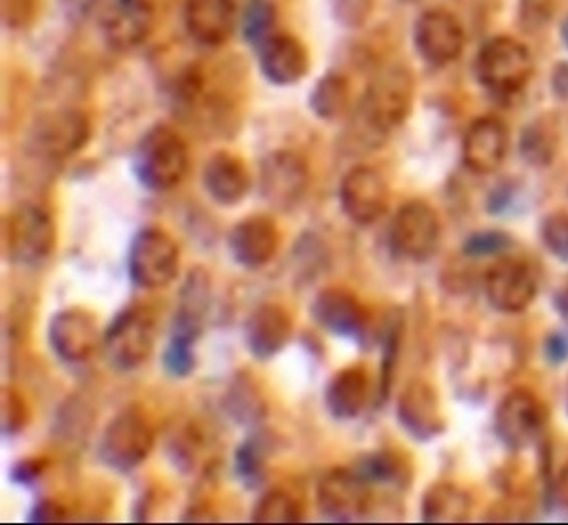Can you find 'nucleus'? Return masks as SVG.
Here are the masks:
<instances>
[{"label": "nucleus", "mask_w": 568, "mask_h": 525, "mask_svg": "<svg viewBox=\"0 0 568 525\" xmlns=\"http://www.w3.org/2000/svg\"><path fill=\"white\" fill-rule=\"evenodd\" d=\"M98 321L91 313L71 307L55 313L48 326V342L65 363H84L98 347Z\"/></svg>", "instance_id": "nucleus-17"}, {"label": "nucleus", "mask_w": 568, "mask_h": 525, "mask_svg": "<svg viewBox=\"0 0 568 525\" xmlns=\"http://www.w3.org/2000/svg\"><path fill=\"white\" fill-rule=\"evenodd\" d=\"M251 173L245 162L232 152L220 150L209 158L203 169V186L213 202L233 208L251 192Z\"/></svg>", "instance_id": "nucleus-25"}, {"label": "nucleus", "mask_w": 568, "mask_h": 525, "mask_svg": "<svg viewBox=\"0 0 568 525\" xmlns=\"http://www.w3.org/2000/svg\"><path fill=\"white\" fill-rule=\"evenodd\" d=\"M273 452L272 438L262 433L251 435L235 452V473L248 489L262 486L267 474V461Z\"/></svg>", "instance_id": "nucleus-30"}, {"label": "nucleus", "mask_w": 568, "mask_h": 525, "mask_svg": "<svg viewBox=\"0 0 568 525\" xmlns=\"http://www.w3.org/2000/svg\"><path fill=\"white\" fill-rule=\"evenodd\" d=\"M489 304L503 313H521L535 302L538 277L529 262L516 256L498 260L485 277Z\"/></svg>", "instance_id": "nucleus-14"}, {"label": "nucleus", "mask_w": 568, "mask_h": 525, "mask_svg": "<svg viewBox=\"0 0 568 525\" xmlns=\"http://www.w3.org/2000/svg\"><path fill=\"white\" fill-rule=\"evenodd\" d=\"M374 10V0H332V12L342 26H364L368 21L369 13Z\"/></svg>", "instance_id": "nucleus-40"}, {"label": "nucleus", "mask_w": 568, "mask_h": 525, "mask_svg": "<svg viewBox=\"0 0 568 525\" xmlns=\"http://www.w3.org/2000/svg\"><path fill=\"white\" fill-rule=\"evenodd\" d=\"M339 205L356 226H374L390 205V190L382 173L368 165L351 169L339 186Z\"/></svg>", "instance_id": "nucleus-12"}, {"label": "nucleus", "mask_w": 568, "mask_h": 525, "mask_svg": "<svg viewBox=\"0 0 568 525\" xmlns=\"http://www.w3.org/2000/svg\"><path fill=\"white\" fill-rule=\"evenodd\" d=\"M254 524H297L304 522V505L286 489L265 492L252 511Z\"/></svg>", "instance_id": "nucleus-33"}, {"label": "nucleus", "mask_w": 568, "mask_h": 525, "mask_svg": "<svg viewBox=\"0 0 568 525\" xmlns=\"http://www.w3.org/2000/svg\"><path fill=\"white\" fill-rule=\"evenodd\" d=\"M213 296V280L205 267H194L187 273L181 289V300L173 321V332L200 337L203 332V321L207 317Z\"/></svg>", "instance_id": "nucleus-27"}, {"label": "nucleus", "mask_w": 568, "mask_h": 525, "mask_svg": "<svg viewBox=\"0 0 568 525\" xmlns=\"http://www.w3.org/2000/svg\"><path fill=\"white\" fill-rule=\"evenodd\" d=\"M281 245L277 224L265 214H252L233 226L227 235V246L233 260L245 270L267 266Z\"/></svg>", "instance_id": "nucleus-18"}, {"label": "nucleus", "mask_w": 568, "mask_h": 525, "mask_svg": "<svg viewBox=\"0 0 568 525\" xmlns=\"http://www.w3.org/2000/svg\"><path fill=\"white\" fill-rule=\"evenodd\" d=\"M44 460H23L13 467L12 481L18 484H34L44 474Z\"/></svg>", "instance_id": "nucleus-43"}, {"label": "nucleus", "mask_w": 568, "mask_h": 525, "mask_svg": "<svg viewBox=\"0 0 568 525\" xmlns=\"http://www.w3.org/2000/svg\"><path fill=\"white\" fill-rule=\"evenodd\" d=\"M559 150V130L549 120H536L525 128L519 152L530 168H548Z\"/></svg>", "instance_id": "nucleus-31"}, {"label": "nucleus", "mask_w": 568, "mask_h": 525, "mask_svg": "<svg viewBox=\"0 0 568 525\" xmlns=\"http://www.w3.org/2000/svg\"><path fill=\"white\" fill-rule=\"evenodd\" d=\"M511 246L510 235L504 232H478L470 235L465 243V253L468 256H495V254L506 253Z\"/></svg>", "instance_id": "nucleus-39"}, {"label": "nucleus", "mask_w": 568, "mask_h": 525, "mask_svg": "<svg viewBox=\"0 0 568 525\" xmlns=\"http://www.w3.org/2000/svg\"><path fill=\"white\" fill-rule=\"evenodd\" d=\"M184 26L197 44L222 46L235 27V4L233 0H186Z\"/></svg>", "instance_id": "nucleus-24"}, {"label": "nucleus", "mask_w": 568, "mask_h": 525, "mask_svg": "<svg viewBox=\"0 0 568 525\" xmlns=\"http://www.w3.org/2000/svg\"><path fill=\"white\" fill-rule=\"evenodd\" d=\"M369 401L368 370L361 364L345 366L329 380L324 404L329 415L339 422H351L366 410Z\"/></svg>", "instance_id": "nucleus-26"}, {"label": "nucleus", "mask_w": 568, "mask_h": 525, "mask_svg": "<svg viewBox=\"0 0 568 525\" xmlns=\"http://www.w3.org/2000/svg\"><path fill=\"white\" fill-rule=\"evenodd\" d=\"M29 420L31 412L23 395L12 387L2 391V436L20 435Z\"/></svg>", "instance_id": "nucleus-37"}, {"label": "nucleus", "mask_w": 568, "mask_h": 525, "mask_svg": "<svg viewBox=\"0 0 568 525\" xmlns=\"http://www.w3.org/2000/svg\"><path fill=\"white\" fill-rule=\"evenodd\" d=\"M294 323L281 304H262L245 323V344L258 361H270L291 342Z\"/></svg>", "instance_id": "nucleus-22"}, {"label": "nucleus", "mask_w": 568, "mask_h": 525, "mask_svg": "<svg viewBox=\"0 0 568 525\" xmlns=\"http://www.w3.org/2000/svg\"><path fill=\"white\" fill-rule=\"evenodd\" d=\"M476 72L487 90L498 98H510L524 90L532 77V58L516 39L497 37L481 48Z\"/></svg>", "instance_id": "nucleus-7"}, {"label": "nucleus", "mask_w": 568, "mask_h": 525, "mask_svg": "<svg viewBox=\"0 0 568 525\" xmlns=\"http://www.w3.org/2000/svg\"><path fill=\"white\" fill-rule=\"evenodd\" d=\"M310 107L311 111L326 122H334L337 118H342L349 109L347 80L343 79L342 74L328 72L311 91Z\"/></svg>", "instance_id": "nucleus-32"}, {"label": "nucleus", "mask_w": 568, "mask_h": 525, "mask_svg": "<svg viewBox=\"0 0 568 525\" xmlns=\"http://www.w3.org/2000/svg\"><path fill=\"white\" fill-rule=\"evenodd\" d=\"M311 313L324 331L336 336L358 337L368 326L366 307L356 294L342 286H328L318 292L311 304Z\"/></svg>", "instance_id": "nucleus-19"}, {"label": "nucleus", "mask_w": 568, "mask_h": 525, "mask_svg": "<svg viewBox=\"0 0 568 525\" xmlns=\"http://www.w3.org/2000/svg\"><path fill=\"white\" fill-rule=\"evenodd\" d=\"M414 79L404 67H387L369 82L356 112V139L362 147H382L400 128L414 104Z\"/></svg>", "instance_id": "nucleus-1"}, {"label": "nucleus", "mask_w": 568, "mask_h": 525, "mask_svg": "<svg viewBox=\"0 0 568 525\" xmlns=\"http://www.w3.org/2000/svg\"><path fill=\"white\" fill-rule=\"evenodd\" d=\"M567 410H568V382H567Z\"/></svg>", "instance_id": "nucleus-47"}, {"label": "nucleus", "mask_w": 568, "mask_h": 525, "mask_svg": "<svg viewBox=\"0 0 568 525\" xmlns=\"http://www.w3.org/2000/svg\"><path fill=\"white\" fill-rule=\"evenodd\" d=\"M104 355L120 372H133L149 361L155 345V319L146 305L118 313L103 336Z\"/></svg>", "instance_id": "nucleus-5"}, {"label": "nucleus", "mask_w": 568, "mask_h": 525, "mask_svg": "<svg viewBox=\"0 0 568 525\" xmlns=\"http://www.w3.org/2000/svg\"><path fill=\"white\" fill-rule=\"evenodd\" d=\"M310 168L291 150L272 152L260 163V194L278 211H292L310 190Z\"/></svg>", "instance_id": "nucleus-9"}, {"label": "nucleus", "mask_w": 568, "mask_h": 525, "mask_svg": "<svg viewBox=\"0 0 568 525\" xmlns=\"http://www.w3.org/2000/svg\"><path fill=\"white\" fill-rule=\"evenodd\" d=\"M510 135L498 118L484 117L471 123L463 141V162L476 175H491L508 154Z\"/></svg>", "instance_id": "nucleus-20"}, {"label": "nucleus", "mask_w": 568, "mask_h": 525, "mask_svg": "<svg viewBox=\"0 0 568 525\" xmlns=\"http://www.w3.org/2000/svg\"><path fill=\"white\" fill-rule=\"evenodd\" d=\"M442 241V222L433 205L423 200H412L394 214L388 230V243L396 256L409 262L433 259Z\"/></svg>", "instance_id": "nucleus-8"}, {"label": "nucleus", "mask_w": 568, "mask_h": 525, "mask_svg": "<svg viewBox=\"0 0 568 525\" xmlns=\"http://www.w3.org/2000/svg\"><path fill=\"white\" fill-rule=\"evenodd\" d=\"M542 241L556 259L568 262V213H551L544 219Z\"/></svg>", "instance_id": "nucleus-38"}, {"label": "nucleus", "mask_w": 568, "mask_h": 525, "mask_svg": "<svg viewBox=\"0 0 568 525\" xmlns=\"http://www.w3.org/2000/svg\"><path fill=\"white\" fill-rule=\"evenodd\" d=\"M402 323L390 324L387 337H385V355L382 364V396L387 398L393 383L394 366L398 357V347H400Z\"/></svg>", "instance_id": "nucleus-41"}, {"label": "nucleus", "mask_w": 568, "mask_h": 525, "mask_svg": "<svg viewBox=\"0 0 568 525\" xmlns=\"http://www.w3.org/2000/svg\"><path fill=\"white\" fill-rule=\"evenodd\" d=\"M67 519H69V514H67L65 506L59 505L58 501L53 499L39 501L29 514V522H34V524H59Z\"/></svg>", "instance_id": "nucleus-42"}, {"label": "nucleus", "mask_w": 568, "mask_h": 525, "mask_svg": "<svg viewBox=\"0 0 568 525\" xmlns=\"http://www.w3.org/2000/svg\"><path fill=\"white\" fill-rule=\"evenodd\" d=\"M128 272L139 289H163L181 272V249L162 228H144L131 241Z\"/></svg>", "instance_id": "nucleus-4"}, {"label": "nucleus", "mask_w": 568, "mask_h": 525, "mask_svg": "<svg viewBox=\"0 0 568 525\" xmlns=\"http://www.w3.org/2000/svg\"><path fill=\"white\" fill-rule=\"evenodd\" d=\"M358 473L369 484H394V486L407 484L412 476L407 461L402 455L388 452V450L366 455L358 467Z\"/></svg>", "instance_id": "nucleus-34"}, {"label": "nucleus", "mask_w": 568, "mask_h": 525, "mask_svg": "<svg viewBox=\"0 0 568 525\" xmlns=\"http://www.w3.org/2000/svg\"><path fill=\"white\" fill-rule=\"evenodd\" d=\"M187 147L169 125H154L146 131L133 154L136 181L155 194L176 189L187 171Z\"/></svg>", "instance_id": "nucleus-2"}, {"label": "nucleus", "mask_w": 568, "mask_h": 525, "mask_svg": "<svg viewBox=\"0 0 568 525\" xmlns=\"http://www.w3.org/2000/svg\"><path fill=\"white\" fill-rule=\"evenodd\" d=\"M154 8L149 0H112L104 12V39L118 52H130L149 39Z\"/></svg>", "instance_id": "nucleus-21"}, {"label": "nucleus", "mask_w": 568, "mask_h": 525, "mask_svg": "<svg viewBox=\"0 0 568 525\" xmlns=\"http://www.w3.org/2000/svg\"><path fill=\"white\" fill-rule=\"evenodd\" d=\"M91 137L90 118L84 112L53 111L34 122L29 144L44 160L61 162L84 149Z\"/></svg>", "instance_id": "nucleus-10"}, {"label": "nucleus", "mask_w": 568, "mask_h": 525, "mask_svg": "<svg viewBox=\"0 0 568 525\" xmlns=\"http://www.w3.org/2000/svg\"><path fill=\"white\" fill-rule=\"evenodd\" d=\"M58 232L52 216L34 203H20L4 221L8 259L20 266H37L55 249Z\"/></svg>", "instance_id": "nucleus-6"}, {"label": "nucleus", "mask_w": 568, "mask_h": 525, "mask_svg": "<svg viewBox=\"0 0 568 525\" xmlns=\"http://www.w3.org/2000/svg\"><path fill=\"white\" fill-rule=\"evenodd\" d=\"M318 511L334 522H355L374 505L369 482L358 471L332 468L318 481Z\"/></svg>", "instance_id": "nucleus-11"}, {"label": "nucleus", "mask_w": 568, "mask_h": 525, "mask_svg": "<svg viewBox=\"0 0 568 525\" xmlns=\"http://www.w3.org/2000/svg\"><path fill=\"white\" fill-rule=\"evenodd\" d=\"M561 34H562V40H565V44L568 46V18H567V20L562 21Z\"/></svg>", "instance_id": "nucleus-46"}, {"label": "nucleus", "mask_w": 568, "mask_h": 525, "mask_svg": "<svg viewBox=\"0 0 568 525\" xmlns=\"http://www.w3.org/2000/svg\"><path fill=\"white\" fill-rule=\"evenodd\" d=\"M470 513V495L452 482H436L420 499L423 522L428 524H463Z\"/></svg>", "instance_id": "nucleus-28"}, {"label": "nucleus", "mask_w": 568, "mask_h": 525, "mask_svg": "<svg viewBox=\"0 0 568 525\" xmlns=\"http://www.w3.org/2000/svg\"><path fill=\"white\" fill-rule=\"evenodd\" d=\"M224 408L233 422L245 427H254L260 422H264L267 415V403L260 391L258 383L248 372H241L233 377L224 398Z\"/></svg>", "instance_id": "nucleus-29"}, {"label": "nucleus", "mask_w": 568, "mask_h": 525, "mask_svg": "<svg viewBox=\"0 0 568 525\" xmlns=\"http://www.w3.org/2000/svg\"><path fill=\"white\" fill-rule=\"evenodd\" d=\"M557 493H559V499H561L562 505L568 508V463L562 467L561 474H559Z\"/></svg>", "instance_id": "nucleus-45"}, {"label": "nucleus", "mask_w": 568, "mask_h": 525, "mask_svg": "<svg viewBox=\"0 0 568 525\" xmlns=\"http://www.w3.org/2000/svg\"><path fill=\"white\" fill-rule=\"evenodd\" d=\"M396 415L407 435L414 436L415 441H433L446 431L438 391L425 380H412L400 391Z\"/></svg>", "instance_id": "nucleus-15"}, {"label": "nucleus", "mask_w": 568, "mask_h": 525, "mask_svg": "<svg viewBox=\"0 0 568 525\" xmlns=\"http://www.w3.org/2000/svg\"><path fill=\"white\" fill-rule=\"evenodd\" d=\"M155 431L141 406H128L104 428L99 457L116 473H131L149 460L154 450Z\"/></svg>", "instance_id": "nucleus-3"}, {"label": "nucleus", "mask_w": 568, "mask_h": 525, "mask_svg": "<svg viewBox=\"0 0 568 525\" xmlns=\"http://www.w3.org/2000/svg\"><path fill=\"white\" fill-rule=\"evenodd\" d=\"M546 406L529 390H514L504 396L495 414V428L504 446L525 450L542 435Z\"/></svg>", "instance_id": "nucleus-13"}, {"label": "nucleus", "mask_w": 568, "mask_h": 525, "mask_svg": "<svg viewBox=\"0 0 568 525\" xmlns=\"http://www.w3.org/2000/svg\"><path fill=\"white\" fill-rule=\"evenodd\" d=\"M260 69L275 85H292L310 71L305 46L292 34H272L258 46Z\"/></svg>", "instance_id": "nucleus-23"}, {"label": "nucleus", "mask_w": 568, "mask_h": 525, "mask_svg": "<svg viewBox=\"0 0 568 525\" xmlns=\"http://www.w3.org/2000/svg\"><path fill=\"white\" fill-rule=\"evenodd\" d=\"M415 46L420 58L434 67L449 65L465 48V31L453 13L428 10L414 29Z\"/></svg>", "instance_id": "nucleus-16"}, {"label": "nucleus", "mask_w": 568, "mask_h": 525, "mask_svg": "<svg viewBox=\"0 0 568 525\" xmlns=\"http://www.w3.org/2000/svg\"><path fill=\"white\" fill-rule=\"evenodd\" d=\"M197 340L200 337L171 332L168 347L163 353V366L168 370L169 376L182 380V377L194 374L195 366H197V355H195Z\"/></svg>", "instance_id": "nucleus-35"}, {"label": "nucleus", "mask_w": 568, "mask_h": 525, "mask_svg": "<svg viewBox=\"0 0 568 525\" xmlns=\"http://www.w3.org/2000/svg\"><path fill=\"white\" fill-rule=\"evenodd\" d=\"M546 353H548L549 361L551 363H562L568 357V342L565 337L559 334L548 337V344H546Z\"/></svg>", "instance_id": "nucleus-44"}, {"label": "nucleus", "mask_w": 568, "mask_h": 525, "mask_svg": "<svg viewBox=\"0 0 568 525\" xmlns=\"http://www.w3.org/2000/svg\"><path fill=\"white\" fill-rule=\"evenodd\" d=\"M277 12L270 0H251L243 13V37L246 42L258 48L273 34Z\"/></svg>", "instance_id": "nucleus-36"}]
</instances>
